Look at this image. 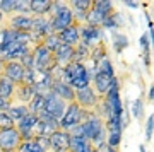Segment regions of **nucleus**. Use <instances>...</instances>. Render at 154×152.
<instances>
[{"mask_svg": "<svg viewBox=\"0 0 154 152\" xmlns=\"http://www.w3.org/2000/svg\"><path fill=\"white\" fill-rule=\"evenodd\" d=\"M33 58H34V70L36 72H51L57 67L53 53L48 51L43 44H38V46L33 48Z\"/></svg>", "mask_w": 154, "mask_h": 152, "instance_id": "nucleus-3", "label": "nucleus"}, {"mask_svg": "<svg viewBox=\"0 0 154 152\" xmlns=\"http://www.w3.org/2000/svg\"><path fill=\"white\" fill-rule=\"evenodd\" d=\"M38 121V114L34 113H28L24 118H21L16 123V128L21 135V140H31L33 138V126Z\"/></svg>", "mask_w": 154, "mask_h": 152, "instance_id": "nucleus-10", "label": "nucleus"}, {"mask_svg": "<svg viewBox=\"0 0 154 152\" xmlns=\"http://www.w3.org/2000/svg\"><path fill=\"white\" fill-rule=\"evenodd\" d=\"M11 106H12V99H7V98L0 96V113H7Z\"/></svg>", "mask_w": 154, "mask_h": 152, "instance_id": "nucleus-36", "label": "nucleus"}, {"mask_svg": "<svg viewBox=\"0 0 154 152\" xmlns=\"http://www.w3.org/2000/svg\"><path fill=\"white\" fill-rule=\"evenodd\" d=\"M53 0H31V16L46 17L51 11Z\"/></svg>", "mask_w": 154, "mask_h": 152, "instance_id": "nucleus-19", "label": "nucleus"}, {"mask_svg": "<svg viewBox=\"0 0 154 152\" xmlns=\"http://www.w3.org/2000/svg\"><path fill=\"white\" fill-rule=\"evenodd\" d=\"M31 140H33L43 152H50V140H48V137H33Z\"/></svg>", "mask_w": 154, "mask_h": 152, "instance_id": "nucleus-32", "label": "nucleus"}, {"mask_svg": "<svg viewBox=\"0 0 154 152\" xmlns=\"http://www.w3.org/2000/svg\"><path fill=\"white\" fill-rule=\"evenodd\" d=\"M132 116L135 120H142L144 116V99L139 98L132 103Z\"/></svg>", "mask_w": 154, "mask_h": 152, "instance_id": "nucleus-28", "label": "nucleus"}, {"mask_svg": "<svg viewBox=\"0 0 154 152\" xmlns=\"http://www.w3.org/2000/svg\"><path fill=\"white\" fill-rule=\"evenodd\" d=\"M50 91L55 94V96H58L62 101H65L67 104L74 103V99H75V91H74L69 84H65V82L53 81V84H51V89H50Z\"/></svg>", "mask_w": 154, "mask_h": 152, "instance_id": "nucleus-15", "label": "nucleus"}, {"mask_svg": "<svg viewBox=\"0 0 154 152\" xmlns=\"http://www.w3.org/2000/svg\"><path fill=\"white\" fill-rule=\"evenodd\" d=\"M34 86H28V84H16L14 89V96H12V103L19 104H28L31 99L34 98Z\"/></svg>", "mask_w": 154, "mask_h": 152, "instance_id": "nucleus-14", "label": "nucleus"}, {"mask_svg": "<svg viewBox=\"0 0 154 152\" xmlns=\"http://www.w3.org/2000/svg\"><path fill=\"white\" fill-rule=\"evenodd\" d=\"M72 56H74V46H69V44H63V43L53 51V58H55L57 65L60 67L69 65L72 62Z\"/></svg>", "mask_w": 154, "mask_h": 152, "instance_id": "nucleus-17", "label": "nucleus"}, {"mask_svg": "<svg viewBox=\"0 0 154 152\" xmlns=\"http://www.w3.org/2000/svg\"><path fill=\"white\" fill-rule=\"evenodd\" d=\"M21 142V135L16 126L0 130V152H17Z\"/></svg>", "mask_w": 154, "mask_h": 152, "instance_id": "nucleus-6", "label": "nucleus"}, {"mask_svg": "<svg viewBox=\"0 0 154 152\" xmlns=\"http://www.w3.org/2000/svg\"><path fill=\"white\" fill-rule=\"evenodd\" d=\"M14 89H16V84L12 81H9L4 74H0V96L2 98H7V99H12Z\"/></svg>", "mask_w": 154, "mask_h": 152, "instance_id": "nucleus-21", "label": "nucleus"}, {"mask_svg": "<svg viewBox=\"0 0 154 152\" xmlns=\"http://www.w3.org/2000/svg\"><path fill=\"white\" fill-rule=\"evenodd\" d=\"M86 113H88V111H84L75 101H74V103H69L67 108H65V113H63V116H62V120H60V128L62 130H69L72 126L81 125L82 120L86 118Z\"/></svg>", "mask_w": 154, "mask_h": 152, "instance_id": "nucleus-4", "label": "nucleus"}, {"mask_svg": "<svg viewBox=\"0 0 154 152\" xmlns=\"http://www.w3.org/2000/svg\"><path fill=\"white\" fill-rule=\"evenodd\" d=\"M50 140V152H67L70 144V135L65 130H57L48 137Z\"/></svg>", "mask_w": 154, "mask_h": 152, "instance_id": "nucleus-11", "label": "nucleus"}, {"mask_svg": "<svg viewBox=\"0 0 154 152\" xmlns=\"http://www.w3.org/2000/svg\"><path fill=\"white\" fill-rule=\"evenodd\" d=\"M67 152H94V145L93 142L84 137H70Z\"/></svg>", "mask_w": 154, "mask_h": 152, "instance_id": "nucleus-18", "label": "nucleus"}, {"mask_svg": "<svg viewBox=\"0 0 154 152\" xmlns=\"http://www.w3.org/2000/svg\"><path fill=\"white\" fill-rule=\"evenodd\" d=\"M113 12H115V4H113V2H108V0H93V7H91L89 14L86 16V24L101 27L103 22H105ZM101 29H103V27H101Z\"/></svg>", "mask_w": 154, "mask_h": 152, "instance_id": "nucleus-2", "label": "nucleus"}, {"mask_svg": "<svg viewBox=\"0 0 154 152\" xmlns=\"http://www.w3.org/2000/svg\"><path fill=\"white\" fill-rule=\"evenodd\" d=\"M139 43L142 46V55H151V41H149V36L147 34H142Z\"/></svg>", "mask_w": 154, "mask_h": 152, "instance_id": "nucleus-34", "label": "nucleus"}, {"mask_svg": "<svg viewBox=\"0 0 154 152\" xmlns=\"http://www.w3.org/2000/svg\"><path fill=\"white\" fill-rule=\"evenodd\" d=\"M2 74L12 81L14 84H21L22 81V74H24V67H22L21 62H16V60H9V62H4V70Z\"/></svg>", "mask_w": 154, "mask_h": 152, "instance_id": "nucleus-13", "label": "nucleus"}, {"mask_svg": "<svg viewBox=\"0 0 154 152\" xmlns=\"http://www.w3.org/2000/svg\"><path fill=\"white\" fill-rule=\"evenodd\" d=\"M123 5L125 7H132V9H137V7H140L142 4H140V2H123Z\"/></svg>", "mask_w": 154, "mask_h": 152, "instance_id": "nucleus-37", "label": "nucleus"}, {"mask_svg": "<svg viewBox=\"0 0 154 152\" xmlns=\"http://www.w3.org/2000/svg\"><path fill=\"white\" fill-rule=\"evenodd\" d=\"M16 121L9 116L7 113H0V130H5V128H14Z\"/></svg>", "mask_w": 154, "mask_h": 152, "instance_id": "nucleus-31", "label": "nucleus"}, {"mask_svg": "<svg viewBox=\"0 0 154 152\" xmlns=\"http://www.w3.org/2000/svg\"><path fill=\"white\" fill-rule=\"evenodd\" d=\"M16 9V0H0V12L4 16H12Z\"/></svg>", "mask_w": 154, "mask_h": 152, "instance_id": "nucleus-29", "label": "nucleus"}, {"mask_svg": "<svg viewBox=\"0 0 154 152\" xmlns=\"http://www.w3.org/2000/svg\"><path fill=\"white\" fill-rule=\"evenodd\" d=\"M34 82H36V70H31V68H24V74H22L21 84L34 86Z\"/></svg>", "mask_w": 154, "mask_h": 152, "instance_id": "nucleus-30", "label": "nucleus"}, {"mask_svg": "<svg viewBox=\"0 0 154 152\" xmlns=\"http://www.w3.org/2000/svg\"><path fill=\"white\" fill-rule=\"evenodd\" d=\"M41 44H43L45 48L48 50V51H55L58 46L62 44V41H60V38H58V34H55V33H50V34H46L43 38V41H41Z\"/></svg>", "mask_w": 154, "mask_h": 152, "instance_id": "nucleus-24", "label": "nucleus"}, {"mask_svg": "<svg viewBox=\"0 0 154 152\" xmlns=\"http://www.w3.org/2000/svg\"><path fill=\"white\" fill-rule=\"evenodd\" d=\"M46 17H48L51 33H55V34H58L60 31H63V29H67L69 26L74 24V16H72V12H70V9H69V5H67V2L53 0L51 11H50V14Z\"/></svg>", "mask_w": 154, "mask_h": 152, "instance_id": "nucleus-1", "label": "nucleus"}, {"mask_svg": "<svg viewBox=\"0 0 154 152\" xmlns=\"http://www.w3.org/2000/svg\"><path fill=\"white\" fill-rule=\"evenodd\" d=\"M106 56H108V53H106V44H105V41H99L98 44H94L93 48H91V53H89L88 62L98 67V63L103 58H106Z\"/></svg>", "mask_w": 154, "mask_h": 152, "instance_id": "nucleus-20", "label": "nucleus"}, {"mask_svg": "<svg viewBox=\"0 0 154 152\" xmlns=\"http://www.w3.org/2000/svg\"><path fill=\"white\" fill-rule=\"evenodd\" d=\"M127 46H128V38L122 33H115V36H113V48H115L116 53H122Z\"/></svg>", "mask_w": 154, "mask_h": 152, "instance_id": "nucleus-25", "label": "nucleus"}, {"mask_svg": "<svg viewBox=\"0 0 154 152\" xmlns=\"http://www.w3.org/2000/svg\"><path fill=\"white\" fill-rule=\"evenodd\" d=\"M29 111H28V106L26 104H19V103H12V106L9 108V111H7V114L11 116L14 121H19L21 118H24L26 114H28Z\"/></svg>", "mask_w": 154, "mask_h": 152, "instance_id": "nucleus-22", "label": "nucleus"}, {"mask_svg": "<svg viewBox=\"0 0 154 152\" xmlns=\"http://www.w3.org/2000/svg\"><path fill=\"white\" fill-rule=\"evenodd\" d=\"M152 96H154V89L151 87V89H149V93H147V101H149V103L152 101Z\"/></svg>", "mask_w": 154, "mask_h": 152, "instance_id": "nucleus-38", "label": "nucleus"}, {"mask_svg": "<svg viewBox=\"0 0 154 152\" xmlns=\"http://www.w3.org/2000/svg\"><path fill=\"white\" fill-rule=\"evenodd\" d=\"M2 70H4V62L0 60V74H2Z\"/></svg>", "mask_w": 154, "mask_h": 152, "instance_id": "nucleus-40", "label": "nucleus"}, {"mask_svg": "<svg viewBox=\"0 0 154 152\" xmlns=\"http://www.w3.org/2000/svg\"><path fill=\"white\" fill-rule=\"evenodd\" d=\"M65 108H67V103L62 101L58 96H55L53 93H48L45 96V111L50 113L55 120L60 121L63 113H65Z\"/></svg>", "mask_w": 154, "mask_h": 152, "instance_id": "nucleus-8", "label": "nucleus"}, {"mask_svg": "<svg viewBox=\"0 0 154 152\" xmlns=\"http://www.w3.org/2000/svg\"><path fill=\"white\" fill-rule=\"evenodd\" d=\"M26 106H28L29 113H34V114L41 113V111L45 109V96H41V94H34V98L31 99Z\"/></svg>", "mask_w": 154, "mask_h": 152, "instance_id": "nucleus-23", "label": "nucleus"}, {"mask_svg": "<svg viewBox=\"0 0 154 152\" xmlns=\"http://www.w3.org/2000/svg\"><path fill=\"white\" fill-rule=\"evenodd\" d=\"M154 116L151 114L147 120H146V138H147V142H151V138H152V123H154Z\"/></svg>", "mask_w": 154, "mask_h": 152, "instance_id": "nucleus-35", "label": "nucleus"}, {"mask_svg": "<svg viewBox=\"0 0 154 152\" xmlns=\"http://www.w3.org/2000/svg\"><path fill=\"white\" fill-rule=\"evenodd\" d=\"M14 14L31 16V0H16V9H14Z\"/></svg>", "mask_w": 154, "mask_h": 152, "instance_id": "nucleus-26", "label": "nucleus"}, {"mask_svg": "<svg viewBox=\"0 0 154 152\" xmlns=\"http://www.w3.org/2000/svg\"><path fill=\"white\" fill-rule=\"evenodd\" d=\"M115 81H116V77L106 75V74H103V72L96 70L94 75H93V79H91V87H93L94 93L101 98V96H105V94L110 91V87L113 86Z\"/></svg>", "mask_w": 154, "mask_h": 152, "instance_id": "nucleus-9", "label": "nucleus"}, {"mask_svg": "<svg viewBox=\"0 0 154 152\" xmlns=\"http://www.w3.org/2000/svg\"><path fill=\"white\" fill-rule=\"evenodd\" d=\"M84 111H94L99 103V96L93 91V87L88 86L84 89H77L75 91V99H74Z\"/></svg>", "mask_w": 154, "mask_h": 152, "instance_id": "nucleus-5", "label": "nucleus"}, {"mask_svg": "<svg viewBox=\"0 0 154 152\" xmlns=\"http://www.w3.org/2000/svg\"><path fill=\"white\" fill-rule=\"evenodd\" d=\"M94 152H98V150H96V149H94Z\"/></svg>", "mask_w": 154, "mask_h": 152, "instance_id": "nucleus-42", "label": "nucleus"}, {"mask_svg": "<svg viewBox=\"0 0 154 152\" xmlns=\"http://www.w3.org/2000/svg\"><path fill=\"white\" fill-rule=\"evenodd\" d=\"M96 70L103 72V74H106V75L115 77V70H113V65H111V62H110V58H108V56H106V58H103L101 62H99L98 67H96Z\"/></svg>", "mask_w": 154, "mask_h": 152, "instance_id": "nucleus-27", "label": "nucleus"}, {"mask_svg": "<svg viewBox=\"0 0 154 152\" xmlns=\"http://www.w3.org/2000/svg\"><path fill=\"white\" fill-rule=\"evenodd\" d=\"M4 17H5V16H4V14H2V12H0V27L4 26Z\"/></svg>", "mask_w": 154, "mask_h": 152, "instance_id": "nucleus-39", "label": "nucleus"}, {"mask_svg": "<svg viewBox=\"0 0 154 152\" xmlns=\"http://www.w3.org/2000/svg\"><path fill=\"white\" fill-rule=\"evenodd\" d=\"M58 38H60V41L63 44H69V46H77L79 44V41H81V36H79V24H72V26H69L67 29H63V31H60L58 33Z\"/></svg>", "mask_w": 154, "mask_h": 152, "instance_id": "nucleus-16", "label": "nucleus"}, {"mask_svg": "<svg viewBox=\"0 0 154 152\" xmlns=\"http://www.w3.org/2000/svg\"><path fill=\"white\" fill-rule=\"evenodd\" d=\"M7 26L19 31V33H29L33 27V16H21V14H12L7 17Z\"/></svg>", "mask_w": 154, "mask_h": 152, "instance_id": "nucleus-12", "label": "nucleus"}, {"mask_svg": "<svg viewBox=\"0 0 154 152\" xmlns=\"http://www.w3.org/2000/svg\"><path fill=\"white\" fill-rule=\"evenodd\" d=\"M79 36H81V43L93 48L94 44L103 41V29L96 26H89V24H81L79 26Z\"/></svg>", "mask_w": 154, "mask_h": 152, "instance_id": "nucleus-7", "label": "nucleus"}, {"mask_svg": "<svg viewBox=\"0 0 154 152\" xmlns=\"http://www.w3.org/2000/svg\"><path fill=\"white\" fill-rule=\"evenodd\" d=\"M110 152H118V150H116V149H111V150Z\"/></svg>", "mask_w": 154, "mask_h": 152, "instance_id": "nucleus-41", "label": "nucleus"}, {"mask_svg": "<svg viewBox=\"0 0 154 152\" xmlns=\"http://www.w3.org/2000/svg\"><path fill=\"white\" fill-rule=\"evenodd\" d=\"M19 62L22 63V67H24V68H31V70H34V58H33V50H31V51H29V53L26 55V56H22V58L19 60Z\"/></svg>", "mask_w": 154, "mask_h": 152, "instance_id": "nucleus-33", "label": "nucleus"}]
</instances>
